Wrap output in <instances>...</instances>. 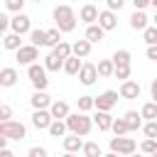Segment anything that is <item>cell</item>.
Here are the masks:
<instances>
[{
	"mask_svg": "<svg viewBox=\"0 0 157 157\" xmlns=\"http://www.w3.org/2000/svg\"><path fill=\"white\" fill-rule=\"evenodd\" d=\"M54 54H59L61 59H66V56H71V54H74V44H69V42H64V39H61V42L54 47Z\"/></svg>",
	"mask_w": 157,
	"mask_h": 157,
	"instance_id": "cell-32",
	"label": "cell"
},
{
	"mask_svg": "<svg viewBox=\"0 0 157 157\" xmlns=\"http://www.w3.org/2000/svg\"><path fill=\"white\" fill-rule=\"evenodd\" d=\"M125 120H128V125H130V130H140L145 123H142V113H137V110H128L125 115H123Z\"/></svg>",
	"mask_w": 157,
	"mask_h": 157,
	"instance_id": "cell-28",
	"label": "cell"
},
{
	"mask_svg": "<svg viewBox=\"0 0 157 157\" xmlns=\"http://www.w3.org/2000/svg\"><path fill=\"white\" fill-rule=\"evenodd\" d=\"M135 150H137V142L132 137H125V135L110 137V152L113 155H132Z\"/></svg>",
	"mask_w": 157,
	"mask_h": 157,
	"instance_id": "cell-5",
	"label": "cell"
},
{
	"mask_svg": "<svg viewBox=\"0 0 157 157\" xmlns=\"http://www.w3.org/2000/svg\"><path fill=\"white\" fill-rule=\"evenodd\" d=\"M52 17H54V25L61 32H74L76 29V15H74L71 5H56L54 12H52Z\"/></svg>",
	"mask_w": 157,
	"mask_h": 157,
	"instance_id": "cell-1",
	"label": "cell"
},
{
	"mask_svg": "<svg viewBox=\"0 0 157 157\" xmlns=\"http://www.w3.org/2000/svg\"><path fill=\"white\" fill-rule=\"evenodd\" d=\"M93 118H88L83 110H78V113H69L66 115V125H69V130L71 132H78V135H88L91 132V128H93Z\"/></svg>",
	"mask_w": 157,
	"mask_h": 157,
	"instance_id": "cell-2",
	"label": "cell"
},
{
	"mask_svg": "<svg viewBox=\"0 0 157 157\" xmlns=\"http://www.w3.org/2000/svg\"><path fill=\"white\" fill-rule=\"evenodd\" d=\"M10 118H12V108L7 103H2L0 105V120H10Z\"/></svg>",
	"mask_w": 157,
	"mask_h": 157,
	"instance_id": "cell-41",
	"label": "cell"
},
{
	"mask_svg": "<svg viewBox=\"0 0 157 157\" xmlns=\"http://www.w3.org/2000/svg\"><path fill=\"white\" fill-rule=\"evenodd\" d=\"M96 66H98V74H101L103 78H108V76L115 74V61H113V59H101Z\"/></svg>",
	"mask_w": 157,
	"mask_h": 157,
	"instance_id": "cell-27",
	"label": "cell"
},
{
	"mask_svg": "<svg viewBox=\"0 0 157 157\" xmlns=\"http://www.w3.org/2000/svg\"><path fill=\"white\" fill-rule=\"evenodd\" d=\"M83 135H78V132H71V135H64L61 137V147H64V152L66 155H71V152H81L83 150V140H81Z\"/></svg>",
	"mask_w": 157,
	"mask_h": 157,
	"instance_id": "cell-10",
	"label": "cell"
},
{
	"mask_svg": "<svg viewBox=\"0 0 157 157\" xmlns=\"http://www.w3.org/2000/svg\"><path fill=\"white\" fill-rule=\"evenodd\" d=\"M32 2H42V0H32Z\"/></svg>",
	"mask_w": 157,
	"mask_h": 157,
	"instance_id": "cell-50",
	"label": "cell"
},
{
	"mask_svg": "<svg viewBox=\"0 0 157 157\" xmlns=\"http://www.w3.org/2000/svg\"><path fill=\"white\" fill-rule=\"evenodd\" d=\"M140 152L155 155V152H157V137H145V140L140 142Z\"/></svg>",
	"mask_w": 157,
	"mask_h": 157,
	"instance_id": "cell-33",
	"label": "cell"
},
{
	"mask_svg": "<svg viewBox=\"0 0 157 157\" xmlns=\"http://www.w3.org/2000/svg\"><path fill=\"white\" fill-rule=\"evenodd\" d=\"M115 78H130V64H115V74H113Z\"/></svg>",
	"mask_w": 157,
	"mask_h": 157,
	"instance_id": "cell-37",
	"label": "cell"
},
{
	"mask_svg": "<svg viewBox=\"0 0 157 157\" xmlns=\"http://www.w3.org/2000/svg\"><path fill=\"white\" fill-rule=\"evenodd\" d=\"M110 130H113V135H128V132H130V125H128L125 118H115Z\"/></svg>",
	"mask_w": 157,
	"mask_h": 157,
	"instance_id": "cell-31",
	"label": "cell"
},
{
	"mask_svg": "<svg viewBox=\"0 0 157 157\" xmlns=\"http://www.w3.org/2000/svg\"><path fill=\"white\" fill-rule=\"evenodd\" d=\"M17 78H20V74H17V69H15V66H2V71H0V86H2V88L15 86V83H17Z\"/></svg>",
	"mask_w": 157,
	"mask_h": 157,
	"instance_id": "cell-14",
	"label": "cell"
},
{
	"mask_svg": "<svg viewBox=\"0 0 157 157\" xmlns=\"http://www.w3.org/2000/svg\"><path fill=\"white\" fill-rule=\"evenodd\" d=\"M25 2H27V0H5V7H7L10 12H22V10H25Z\"/></svg>",
	"mask_w": 157,
	"mask_h": 157,
	"instance_id": "cell-40",
	"label": "cell"
},
{
	"mask_svg": "<svg viewBox=\"0 0 157 157\" xmlns=\"http://www.w3.org/2000/svg\"><path fill=\"white\" fill-rule=\"evenodd\" d=\"M147 15H145V10H135L132 15H130V27L132 29H145L147 27Z\"/></svg>",
	"mask_w": 157,
	"mask_h": 157,
	"instance_id": "cell-24",
	"label": "cell"
},
{
	"mask_svg": "<svg viewBox=\"0 0 157 157\" xmlns=\"http://www.w3.org/2000/svg\"><path fill=\"white\" fill-rule=\"evenodd\" d=\"M29 42L37 44V47H49V34H47V29H32V32H29Z\"/></svg>",
	"mask_w": 157,
	"mask_h": 157,
	"instance_id": "cell-25",
	"label": "cell"
},
{
	"mask_svg": "<svg viewBox=\"0 0 157 157\" xmlns=\"http://www.w3.org/2000/svg\"><path fill=\"white\" fill-rule=\"evenodd\" d=\"M29 103H32V108H49L52 105V96L47 91H34L32 98H29Z\"/></svg>",
	"mask_w": 157,
	"mask_h": 157,
	"instance_id": "cell-19",
	"label": "cell"
},
{
	"mask_svg": "<svg viewBox=\"0 0 157 157\" xmlns=\"http://www.w3.org/2000/svg\"><path fill=\"white\" fill-rule=\"evenodd\" d=\"M10 29L12 32H20V34H29L32 32V17L25 15V12H15V17L10 22Z\"/></svg>",
	"mask_w": 157,
	"mask_h": 157,
	"instance_id": "cell-7",
	"label": "cell"
},
{
	"mask_svg": "<svg viewBox=\"0 0 157 157\" xmlns=\"http://www.w3.org/2000/svg\"><path fill=\"white\" fill-rule=\"evenodd\" d=\"M113 61H115V64H130V52H128V49H115Z\"/></svg>",
	"mask_w": 157,
	"mask_h": 157,
	"instance_id": "cell-36",
	"label": "cell"
},
{
	"mask_svg": "<svg viewBox=\"0 0 157 157\" xmlns=\"http://www.w3.org/2000/svg\"><path fill=\"white\" fill-rule=\"evenodd\" d=\"M152 22H155V25H157V10H155V17H152Z\"/></svg>",
	"mask_w": 157,
	"mask_h": 157,
	"instance_id": "cell-49",
	"label": "cell"
},
{
	"mask_svg": "<svg viewBox=\"0 0 157 157\" xmlns=\"http://www.w3.org/2000/svg\"><path fill=\"white\" fill-rule=\"evenodd\" d=\"M142 39H145L147 44H157V25L145 27V29H142Z\"/></svg>",
	"mask_w": 157,
	"mask_h": 157,
	"instance_id": "cell-35",
	"label": "cell"
},
{
	"mask_svg": "<svg viewBox=\"0 0 157 157\" xmlns=\"http://www.w3.org/2000/svg\"><path fill=\"white\" fill-rule=\"evenodd\" d=\"M49 110H52V115H54V118H64V120H66V115L71 113V108H69V103H66V101H52Z\"/></svg>",
	"mask_w": 157,
	"mask_h": 157,
	"instance_id": "cell-22",
	"label": "cell"
},
{
	"mask_svg": "<svg viewBox=\"0 0 157 157\" xmlns=\"http://www.w3.org/2000/svg\"><path fill=\"white\" fill-rule=\"evenodd\" d=\"M86 157H101V145L98 142H83V150H81Z\"/></svg>",
	"mask_w": 157,
	"mask_h": 157,
	"instance_id": "cell-34",
	"label": "cell"
},
{
	"mask_svg": "<svg viewBox=\"0 0 157 157\" xmlns=\"http://www.w3.org/2000/svg\"><path fill=\"white\" fill-rule=\"evenodd\" d=\"M81 66H83V61H81V56H76V54H71V56L64 59V71H66L69 76H78Z\"/></svg>",
	"mask_w": 157,
	"mask_h": 157,
	"instance_id": "cell-18",
	"label": "cell"
},
{
	"mask_svg": "<svg viewBox=\"0 0 157 157\" xmlns=\"http://www.w3.org/2000/svg\"><path fill=\"white\" fill-rule=\"evenodd\" d=\"M142 132H145V137H157V120H147L142 125Z\"/></svg>",
	"mask_w": 157,
	"mask_h": 157,
	"instance_id": "cell-39",
	"label": "cell"
},
{
	"mask_svg": "<svg viewBox=\"0 0 157 157\" xmlns=\"http://www.w3.org/2000/svg\"><path fill=\"white\" fill-rule=\"evenodd\" d=\"M47 34H49V47L54 49V47L61 42V29H59V27H54V29H47Z\"/></svg>",
	"mask_w": 157,
	"mask_h": 157,
	"instance_id": "cell-38",
	"label": "cell"
},
{
	"mask_svg": "<svg viewBox=\"0 0 157 157\" xmlns=\"http://www.w3.org/2000/svg\"><path fill=\"white\" fill-rule=\"evenodd\" d=\"M98 25H101L105 32H108V29H115V27H118V17H115V10H110V7H108V10H103V12L98 15Z\"/></svg>",
	"mask_w": 157,
	"mask_h": 157,
	"instance_id": "cell-15",
	"label": "cell"
},
{
	"mask_svg": "<svg viewBox=\"0 0 157 157\" xmlns=\"http://www.w3.org/2000/svg\"><path fill=\"white\" fill-rule=\"evenodd\" d=\"M39 59V47L37 44H22L20 49H17V61L22 64V66H29V64H34Z\"/></svg>",
	"mask_w": 157,
	"mask_h": 157,
	"instance_id": "cell-6",
	"label": "cell"
},
{
	"mask_svg": "<svg viewBox=\"0 0 157 157\" xmlns=\"http://www.w3.org/2000/svg\"><path fill=\"white\" fill-rule=\"evenodd\" d=\"M118 96H120V91H103L101 96H96V108L98 110H110L118 103Z\"/></svg>",
	"mask_w": 157,
	"mask_h": 157,
	"instance_id": "cell-11",
	"label": "cell"
},
{
	"mask_svg": "<svg viewBox=\"0 0 157 157\" xmlns=\"http://www.w3.org/2000/svg\"><path fill=\"white\" fill-rule=\"evenodd\" d=\"M93 120H96V125H98V130L101 132H105V130H110L113 128V115H110V110H98L96 115H93Z\"/></svg>",
	"mask_w": 157,
	"mask_h": 157,
	"instance_id": "cell-17",
	"label": "cell"
},
{
	"mask_svg": "<svg viewBox=\"0 0 157 157\" xmlns=\"http://www.w3.org/2000/svg\"><path fill=\"white\" fill-rule=\"evenodd\" d=\"M150 5H152V7H155V10H157V0H150Z\"/></svg>",
	"mask_w": 157,
	"mask_h": 157,
	"instance_id": "cell-48",
	"label": "cell"
},
{
	"mask_svg": "<svg viewBox=\"0 0 157 157\" xmlns=\"http://www.w3.org/2000/svg\"><path fill=\"white\" fill-rule=\"evenodd\" d=\"M10 22H12V17H7V15H0V29H2V32H7Z\"/></svg>",
	"mask_w": 157,
	"mask_h": 157,
	"instance_id": "cell-44",
	"label": "cell"
},
{
	"mask_svg": "<svg viewBox=\"0 0 157 157\" xmlns=\"http://www.w3.org/2000/svg\"><path fill=\"white\" fill-rule=\"evenodd\" d=\"M105 5H108L110 10H120V7L125 5V0H105Z\"/></svg>",
	"mask_w": 157,
	"mask_h": 157,
	"instance_id": "cell-45",
	"label": "cell"
},
{
	"mask_svg": "<svg viewBox=\"0 0 157 157\" xmlns=\"http://www.w3.org/2000/svg\"><path fill=\"white\" fill-rule=\"evenodd\" d=\"M2 47L10 49V52H17L22 47V34L20 32H5L2 34Z\"/></svg>",
	"mask_w": 157,
	"mask_h": 157,
	"instance_id": "cell-16",
	"label": "cell"
},
{
	"mask_svg": "<svg viewBox=\"0 0 157 157\" xmlns=\"http://www.w3.org/2000/svg\"><path fill=\"white\" fill-rule=\"evenodd\" d=\"M44 66H47V71H64V59L52 52L44 56Z\"/></svg>",
	"mask_w": 157,
	"mask_h": 157,
	"instance_id": "cell-21",
	"label": "cell"
},
{
	"mask_svg": "<svg viewBox=\"0 0 157 157\" xmlns=\"http://www.w3.org/2000/svg\"><path fill=\"white\" fill-rule=\"evenodd\" d=\"M66 130H69V125H66L64 118H54L52 125H49V135H52V137H64Z\"/></svg>",
	"mask_w": 157,
	"mask_h": 157,
	"instance_id": "cell-23",
	"label": "cell"
},
{
	"mask_svg": "<svg viewBox=\"0 0 157 157\" xmlns=\"http://www.w3.org/2000/svg\"><path fill=\"white\" fill-rule=\"evenodd\" d=\"M150 93H152V101H157V78H152V83H150Z\"/></svg>",
	"mask_w": 157,
	"mask_h": 157,
	"instance_id": "cell-47",
	"label": "cell"
},
{
	"mask_svg": "<svg viewBox=\"0 0 157 157\" xmlns=\"http://www.w3.org/2000/svg\"><path fill=\"white\" fill-rule=\"evenodd\" d=\"M98 76H101V74H98V66L91 64V61H83V66H81V71H78V81H81L83 86H93Z\"/></svg>",
	"mask_w": 157,
	"mask_h": 157,
	"instance_id": "cell-9",
	"label": "cell"
},
{
	"mask_svg": "<svg viewBox=\"0 0 157 157\" xmlns=\"http://www.w3.org/2000/svg\"><path fill=\"white\" fill-rule=\"evenodd\" d=\"M27 76H29V83H32V88L34 91H47V86H49V78H47V66L44 64H29L27 66Z\"/></svg>",
	"mask_w": 157,
	"mask_h": 157,
	"instance_id": "cell-3",
	"label": "cell"
},
{
	"mask_svg": "<svg viewBox=\"0 0 157 157\" xmlns=\"http://www.w3.org/2000/svg\"><path fill=\"white\" fill-rule=\"evenodd\" d=\"M103 34H105V29H103L98 22L88 25V27H86V32H83V37H86L88 42H93V44H96V42H101V39H103Z\"/></svg>",
	"mask_w": 157,
	"mask_h": 157,
	"instance_id": "cell-20",
	"label": "cell"
},
{
	"mask_svg": "<svg viewBox=\"0 0 157 157\" xmlns=\"http://www.w3.org/2000/svg\"><path fill=\"white\" fill-rule=\"evenodd\" d=\"M29 157H47V150L44 147H39V145H34V147H29V152H27Z\"/></svg>",
	"mask_w": 157,
	"mask_h": 157,
	"instance_id": "cell-42",
	"label": "cell"
},
{
	"mask_svg": "<svg viewBox=\"0 0 157 157\" xmlns=\"http://www.w3.org/2000/svg\"><path fill=\"white\" fill-rule=\"evenodd\" d=\"M140 113H142L145 120H157V101H147V103L140 108Z\"/></svg>",
	"mask_w": 157,
	"mask_h": 157,
	"instance_id": "cell-29",
	"label": "cell"
},
{
	"mask_svg": "<svg viewBox=\"0 0 157 157\" xmlns=\"http://www.w3.org/2000/svg\"><path fill=\"white\" fill-rule=\"evenodd\" d=\"M52 120H54L52 110H47V108H34V113H32V125H34L37 130H49Z\"/></svg>",
	"mask_w": 157,
	"mask_h": 157,
	"instance_id": "cell-8",
	"label": "cell"
},
{
	"mask_svg": "<svg viewBox=\"0 0 157 157\" xmlns=\"http://www.w3.org/2000/svg\"><path fill=\"white\" fill-rule=\"evenodd\" d=\"M76 105H78V110L88 113V110H93V108H96V96H78Z\"/></svg>",
	"mask_w": 157,
	"mask_h": 157,
	"instance_id": "cell-30",
	"label": "cell"
},
{
	"mask_svg": "<svg viewBox=\"0 0 157 157\" xmlns=\"http://www.w3.org/2000/svg\"><path fill=\"white\" fill-rule=\"evenodd\" d=\"M132 5H135V10H145L147 5H150V0H130Z\"/></svg>",
	"mask_w": 157,
	"mask_h": 157,
	"instance_id": "cell-46",
	"label": "cell"
},
{
	"mask_svg": "<svg viewBox=\"0 0 157 157\" xmlns=\"http://www.w3.org/2000/svg\"><path fill=\"white\" fill-rule=\"evenodd\" d=\"M120 98H125V101H132V98H140V83L137 81H132V78H125L123 83H120Z\"/></svg>",
	"mask_w": 157,
	"mask_h": 157,
	"instance_id": "cell-12",
	"label": "cell"
},
{
	"mask_svg": "<svg viewBox=\"0 0 157 157\" xmlns=\"http://www.w3.org/2000/svg\"><path fill=\"white\" fill-rule=\"evenodd\" d=\"M98 7L93 5V2H86L83 7H81V12H78V20L81 22H86V25H93V22H98Z\"/></svg>",
	"mask_w": 157,
	"mask_h": 157,
	"instance_id": "cell-13",
	"label": "cell"
},
{
	"mask_svg": "<svg viewBox=\"0 0 157 157\" xmlns=\"http://www.w3.org/2000/svg\"><path fill=\"white\" fill-rule=\"evenodd\" d=\"M145 54H147L150 61H157V44H147V52Z\"/></svg>",
	"mask_w": 157,
	"mask_h": 157,
	"instance_id": "cell-43",
	"label": "cell"
},
{
	"mask_svg": "<svg viewBox=\"0 0 157 157\" xmlns=\"http://www.w3.org/2000/svg\"><path fill=\"white\" fill-rule=\"evenodd\" d=\"M91 44H93V42H88L86 37H83V39H76V42H74V54L81 56V59H86V56L91 54Z\"/></svg>",
	"mask_w": 157,
	"mask_h": 157,
	"instance_id": "cell-26",
	"label": "cell"
},
{
	"mask_svg": "<svg viewBox=\"0 0 157 157\" xmlns=\"http://www.w3.org/2000/svg\"><path fill=\"white\" fill-rule=\"evenodd\" d=\"M0 135H5V137H10V140H25L27 137V128L20 123V120H0Z\"/></svg>",
	"mask_w": 157,
	"mask_h": 157,
	"instance_id": "cell-4",
	"label": "cell"
}]
</instances>
